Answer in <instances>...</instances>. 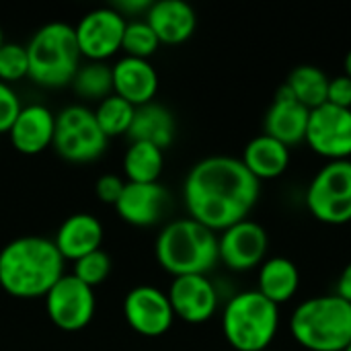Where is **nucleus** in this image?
I'll list each match as a JSON object with an SVG mask.
<instances>
[{"label": "nucleus", "instance_id": "f8f14e48", "mask_svg": "<svg viewBox=\"0 0 351 351\" xmlns=\"http://www.w3.org/2000/svg\"><path fill=\"white\" fill-rule=\"evenodd\" d=\"M123 317L142 337H160L175 321L169 296L154 286L132 288L123 298Z\"/></svg>", "mask_w": 351, "mask_h": 351}, {"label": "nucleus", "instance_id": "f3484780", "mask_svg": "<svg viewBox=\"0 0 351 351\" xmlns=\"http://www.w3.org/2000/svg\"><path fill=\"white\" fill-rule=\"evenodd\" d=\"M53 132L56 115L45 105H27L8 130V138L16 152L33 156L53 144Z\"/></svg>", "mask_w": 351, "mask_h": 351}, {"label": "nucleus", "instance_id": "7ed1b4c3", "mask_svg": "<svg viewBox=\"0 0 351 351\" xmlns=\"http://www.w3.org/2000/svg\"><path fill=\"white\" fill-rule=\"evenodd\" d=\"M158 265L175 278L206 276L218 263V237L193 218H181L160 230L154 245Z\"/></svg>", "mask_w": 351, "mask_h": 351}, {"label": "nucleus", "instance_id": "72a5a7b5", "mask_svg": "<svg viewBox=\"0 0 351 351\" xmlns=\"http://www.w3.org/2000/svg\"><path fill=\"white\" fill-rule=\"evenodd\" d=\"M113 10H117L123 19L125 16H136V14H144V12H148V8L152 6V2L150 0H117V2H113V4H109Z\"/></svg>", "mask_w": 351, "mask_h": 351}, {"label": "nucleus", "instance_id": "e433bc0d", "mask_svg": "<svg viewBox=\"0 0 351 351\" xmlns=\"http://www.w3.org/2000/svg\"><path fill=\"white\" fill-rule=\"evenodd\" d=\"M4 43H6V41H4V33H2V27H0V47H2Z\"/></svg>", "mask_w": 351, "mask_h": 351}, {"label": "nucleus", "instance_id": "7c9ffc66", "mask_svg": "<svg viewBox=\"0 0 351 351\" xmlns=\"http://www.w3.org/2000/svg\"><path fill=\"white\" fill-rule=\"evenodd\" d=\"M21 109L23 105L19 95L10 88V84L0 82V134H8Z\"/></svg>", "mask_w": 351, "mask_h": 351}, {"label": "nucleus", "instance_id": "0eeeda50", "mask_svg": "<svg viewBox=\"0 0 351 351\" xmlns=\"http://www.w3.org/2000/svg\"><path fill=\"white\" fill-rule=\"evenodd\" d=\"M51 146L64 160L84 165L105 152L107 138L95 119V111L82 105H70L56 115Z\"/></svg>", "mask_w": 351, "mask_h": 351}, {"label": "nucleus", "instance_id": "c9c22d12", "mask_svg": "<svg viewBox=\"0 0 351 351\" xmlns=\"http://www.w3.org/2000/svg\"><path fill=\"white\" fill-rule=\"evenodd\" d=\"M343 66H346V76H350L351 78V49L348 51V56H346V62H343Z\"/></svg>", "mask_w": 351, "mask_h": 351}, {"label": "nucleus", "instance_id": "412c9836", "mask_svg": "<svg viewBox=\"0 0 351 351\" xmlns=\"http://www.w3.org/2000/svg\"><path fill=\"white\" fill-rule=\"evenodd\" d=\"M241 160L257 181L276 179L284 175L290 167V148L261 134L245 146Z\"/></svg>", "mask_w": 351, "mask_h": 351}, {"label": "nucleus", "instance_id": "dca6fc26", "mask_svg": "<svg viewBox=\"0 0 351 351\" xmlns=\"http://www.w3.org/2000/svg\"><path fill=\"white\" fill-rule=\"evenodd\" d=\"M308 115H311V111L304 105H300L292 97L288 86L284 84L278 90L276 101L267 109V115H265V136L282 142L288 148L294 146V144H300L306 138Z\"/></svg>", "mask_w": 351, "mask_h": 351}, {"label": "nucleus", "instance_id": "473e14b6", "mask_svg": "<svg viewBox=\"0 0 351 351\" xmlns=\"http://www.w3.org/2000/svg\"><path fill=\"white\" fill-rule=\"evenodd\" d=\"M327 103L341 107V109H351V78L350 76H335L329 78V90H327Z\"/></svg>", "mask_w": 351, "mask_h": 351}, {"label": "nucleus", "instance_id": "a878e982", "mask_svg": "<svg viewBox=\"0 0 351 351\" xmlns=\"http://www.w3.org/2000/svg\"><path fill=\"white\" fill-rule=\"evenodd\" d=\"M72 88L78 97L86 101H103L109 95H113V72L111 66L105 62H86L84 66L80 64Z\"/></svg>", "mask_w": 351, "mask_h": 351}, {"label": "nucleus", "instance_id": "aec40b11", "mask_svg": "<svg viewBox=\"0 0 351 351\" xmlns=\"http://www.w3.org/2000/svg\"><path fill=\"white\" fill-rule=\"evenodd\" d=\"M146 23L152 27L160 43L179 45L193 35L197 16L195 10L183 0H158L148 8Z\"/></svg>", "mask_w": 351, "mask_h": 351}, {"label": "nucleus", "instance_id": "20e7f679", "mask_svg": "<svg viewBox=\"0 0 351 351\" xmlns=\"http://www.w3.org/2000/svg\"><path fill=\"white\" fill-rule=\"evenodd\" d=\"M298 346L308 351H346L351 343V304L333 296L304 300L290 319Z\"/></svg>", "mask_w": 351, "mask_h": 351}, {"label": "nucleus", "instance_id": "ddd939ff", "mask_svg": "<svg viewBox=\"0 0 351 351\" xmlns=\"http://www.w3.org/2000/svg\"><path fill=\"white\" fill-rule=\"evenodd\" d=\"M267 232L261 224L243 220L226 230L218 239L220 261L234 271H249L263 263L267 253Z\"/></svg>", "mask_w": 351, "mask_h": 351}, {"label": "nucleus", "instance_id": "2f4dec72", "mask_svg": "<svg viewBox=\"0 0 351 351\" xmlns=\"http://www.w3.org/2000/svg\"><path fill=\"white\" fill-rule=\"evenodd\" d=\"M125 183H128V181H123V179L117 177V175H103V177H99V181H97V185H95V193H97V197H99L103 204L115 206L117 199H119L121 193H123Z\"/></svg>", "mask_w": 351, "mask_h": 351}, {"label": "nucleus", "instance_id": "c756f323", "mask_svg": "<svg viewBox=\"0 0 351 351\" xmlns=\"http://www.w3.org/2000/svg\"><path fill=\"white\" fill-rule=\"evenodd\" d=\"M25 76H29L27 45L4 43L0 47V82H16Z\"/></svg>", "mask_w": 351, "mask_h": 351}, {"label": "nucleus", "instance_id": "4be33fe9", "mask_svg": "<svg viewBox=\"0 0 351 351\" xmlns=\"http://www.w3.org/2000/svg\"><path fill=\"white\" fill-rule=\"evenodd\" d=\"M175 130L177 128L173 113L158 103H148L136 107V115L128 136L132 142H148L165 150L175 140Z\"/></svg>", "mask_w": 351, "mask_h": 351}, {"label": "nucleus", "instance_id": "39448f33", "mask_svg": "<svg viewBox=\"0 0 351 351\" xmlns=\"http://www.w3.org/2000/svg\"><path fill=\"white\" fill-rule=\"evenodd\" d=\"M29 78L43 88H62L72 84L80 68V49L72 25L47 23L27 45Z\"/></svg>", "mask_w": 351, "mask_h": 351}, {"label": "nucleus", "instance_id": "9b49d317", "mask_svg": "<svg viewBox=\"0 0 351 351\" xmlns=\"http://www.w3.org/2000/svg\"><path fill=\"white\" fill-rule=\"evenodd\" d=\"M128 21L111 6L86 12L74 27L80 56L88 62H105L121 49Z\"/></svg>", "mask_w": 351, "mask_h": 351}, {"label": "nucleus", "instance_id": "423d86ee", "mask_svg": "<svg viewBox=\"0 0 351 351\" xmlns=\"http://www.w3.org/2000/svg\"><path fill=\"white\" fill-rule=\"evenodd\" d=\"M280 329L278 304L257 290H247L228 300L222 313V333L237 351H267Z\"/></svg>", "mask_w": 351, "mask_h": 351}, {"label": "nucleus", "instance_id": "f257e3e1", "mask_svg": "<svg viewBox=\"0 0 351 351\" xmlns=\"http://www.w3.org/2000/svg\"><path fill=\"white\" fill-rule=\"evenodd\" d=\"M257 181L243 160L232 156H208L193 165L183 183L189 218L210 230H226L243 220L259 199Z\"/></svg>", "mask_w": 351, "mask_h": 351}, {"label": "nucleus", "instance_id": "6ab92c4d", "mask_svg": "<svg viewBox=\"0 0 351 351\" xmlns=\"http://www.w3.org/2000/svg\"><path fill=\"white\" fill-rule=\"evenodd\" d=\"M103 243V224L97 216L78 212L68 216L53 239L56 249L64 257V261H78L80 257L99 251Z\"/></svg>", "mask_w": 351, "mask_h": 351}, {"label": "nucleus", "instance_id": "2eb2a0df", "mask_svg": "<svg viewBox=\"0 0 351 351\" xmlns=\"http://www.w3.org/2000/svg\"><path fill=\"white\" fill-rule=\"evenodd\" d=\"M169 204V193L160 183H125L115 210L132 226L156 224Z\"/></svg>", "mask_w": 351, "mask_h": 351}, {"label": "nucleus", "instance_id": "393cba45", "mask_svg": "<svg viewBox=\"0 0 351 351\" xmlns=\"http://www.w3.org/2000/svg\"><path fill=\"white\" fill-rule=\"evenodd\" d=\"M288 90L292 93V97L304 105L308 111L321 107L327 103V90H329V78L327 74L311 64L298 66L290 72L288 80H286Z\"/></svg>", "mask_w": 351, "mask_h": 351}, {"label": "nucleus", "instance_id": "bb28decb", "mask_svg": "<svg viewBox=\"0 0 351 351\" xmlns=\"http://www.w3.org/2000/svg\"><path fill=\"white\" fill-rule=\"evenodd\" d=\"M134 115H136V107L117 95H109L95 109V119H97V123H99V128L107 140L123 136V134L128 136L132 121H134Z\"/></svg>", "mask_w": 351, "mask_h": 351}, {"label": "nucleus", "instance_id": "4468645a", "mask_svg": "<svg viewBox=\"0 0 351 351\" xmlns=\"http://www.w3.org/2000/svg\"><path fill=\"white\" fill-rule=\"evenodd\" d=\"M175 317L189 325L210 321L218 308V292L206 276L175 278L167 292Z\"/></svg>", "mask_w": 351, "mask_h": 351}, {"label": "nucleus", "instance_id": "6e6552de", "mask_svg": "<svg viewBox=\"0 0 351 351\" xmlns=\"http://www.w3.org/2000/svg\"><path fill=\"white\" fill-rule=\"evenodd\" d=\"M306 208L323 224L351 222V160L327 162L306 189Z\"/></svg>", "mask_w": 351, "mask_h": 351}, {"label": "nucleus", "instance_id": "9d476101", "mask_svg": "<svg viewBox=\"0 0 351 351\" xmlns=\"http://www.w3.org/2000/svg\"><path fill=\"white\" fill-rule=\"evenodd\" d=\"M304 142L323 158L350 160L351 156V109L321 105L311 111Z\"/></svg>", "mask_w": 351, "mask_h": 351}, {"label": "nucleus", "instance_id": "cd10ccee", "mask_svg": "<svg viewBox=\"0 0 351 351\" xmlns=\"http://www.w3.org/2000/svg\"><path fill=\"white\" fill-rule=\"evenodd\" d=\"M160 41L152 27L144 21H132L125 25L123 39H121V51H125L128 58H138V60H148L156 49Z\"/></svg>", "mask_w": 351, "mask_h": 351}, {"label": "nucleus", "instance_id": "4c0bfd02", "mask_svg": "<svg viewBox=\"0 0 351 351\" xmlns=\"http://www.w3.org/2000/svg\"><path fill=\"white\" fill-rule=\"evenodd\" d=\"M346 351H351V343H350V346H348V350H346Z\"/></svg>", "mask_w": 351, "mask_h": 351}, {"label": "nucleus", "instance_id": "1a4fd4ad", "mask_svg": "<svg viewBox=\"0 0 351 351\" xmlns=\"http://www.w3.org/2000/svg\"><path fill=\"white\" fill-rule=\"evenodd\" d=\"M95 308V290L72 274H64L45 296V311L49 321L66 333L84 329L93 321Z\"/></svg>", "mask_w": 351, "mask_h": 351}, {"label": "nucleus", "instance_id": "f03ea898", "mask_svg": "<svg viewBox=\"0 0 351 351\" xmlns=\"http://www.w3.org/2000/svg\"><path fill=\"white\" fill-rule=\"evenodd\" d=\"M62 276L64 257L45 237H21L0 251V288L12 298H45Z\"/></svg>", "mask_w": 351, "mask_h": 351}, {"label": "nucleus", "instance_id": "c85d7f7f", "mask_svg": "<svg viewBox=\"0 0 351 351\" xmlns=\"http://www.w3.org/2000/svg\"><path fill=\"white\" fill-rule=\"evenodd\" d=\"M109 274H111V259L103 249L93 251L88 255L80 257L78 261H74L72 276L78 278L82 284H86L93 290H95V286L103 284L109 278Z\"/></svg>", "mask_w": 351, "mask_h": 351}, {"label": "nucleus", "instance_id": "f704fd0d", "mask_svg": "<svg viewBox=\"0 0 351 351\" xmlns=\"http://www.w3.org/2000/svg\"><path fill=\"white\" fill-rule=\"evenodd\" d=\"M337 296L351 304V261L346 265V269L341 271V276L337 280Z\"/></svg>", "mask_w": 351, "mask_h": 351}, {"label": "nucleus", "instance_id": "5701e85b", "mask_svg": "<svg viewBox=\"0 0 351 351\" xmlns=\"http://www.w3.org/2000/svg\"><path fill=\"white\" fill-rule=\"evenodd\" d=\"M300 286V271L294 261L286 257H271L265 259L259 267V282L257 292L265 296L274 304L288 302Z\"/></svg>", "mask_w": 351, "mask_h": 351}, {"label": "nucleus", "instance_id": "b1692460", "mask_svg": "<svg viewBox=\"0 0 351 351\" xmlns=\"http://www.w3.org/2000/svg\"><path fill=\"white\" fill-rule=\"evenodd\" d=\"M162 169V150L148 142H132L123 154V173L128 183H158Z\"/></svg>", "mask_w": 351, "mask_h": 351}, {"label": "nucleus", "instance_id": "a211bd4d", "mask_svg": "<svg viewBox=\"0 0 351 351\" xmlns=\"http://www.w3.org/2000/svg\"><path fill=\"white\" fill-rule=\"evenodd\" d=\"M113 72V95L125 99L134 107L152 103L158 90V74L148 60L121 58L111 66Z\"/></svg>", "mask_w": 351, "mask_h": 351}]
</instances>
